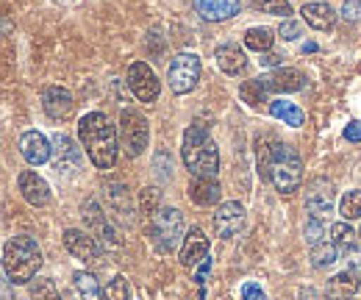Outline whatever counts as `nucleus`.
<instances>
[{"instance_id":"f257e3e1","label":"nucleus","mask_w":361,"mask_h":300,"mask_svg":"<svg viewBox=\"0 0 361 300\" xmlns=\"http://www.w3.org/2000/svg\"><path fill=\"white\" fill-rule=\"evenodd\" d=\"M78 139L87 148V156L92 159V164L97 170H111L120 153L117 145V131L109 123V117L103 112H90L81 117L78 123Z\"/></svg>"},{"instance_id":"f03ea898","label":"nucleus","mask_w":361,"mask_h":300,"mask_svg":"<svg viewBox=\"0 0 361 300\" xmlns=\"http://www.w3.org/2000/svg\"><path fill=\"white\" fill-rule=\"evenodd\" d=\"M180 156H183L186 170L192 172L195 178H217L220 153H217V145L212 142L209 128H206L203 123H195V126L186 128Z\"/></svg>"},{"instance_id":"7ed1b4c3","label":"nucleus","mask_w":361,"mask_h":300,"mask_svg":"<svg viewBox=\"0 0 361 300\" xmlns=\"http://www.w3.org/2000/svg\"><path fill=\"white\" fill-rule=\"evenodd\" d=\"M42 267V251L34 236H11L3 245V275L11 284H28Z\"/></svg>"},{"instance_id":"20e7f679","label":"nucleus","mask_w":361,"mask_h":300,"mask_svg":"<svg viewBox=\"0 0 361 300\" xmlns=\"http://www.w3.org/2000/svg\"><path fill=\"white\" fill-rule=\"evenodd\" d=\"M303 178V162L298 148L286 145V142H275L272 145V184L278 186V192L292 195L298 192Z\"/></svg>"},{"instance_id":"39448f33","label":"nucleus","mask_w":361,"mask_h":300,"mask_svg":"<svg viewBox=\"0 0 361 300\" xmlns=\"http://www.w3.org/2000/svg\"><path fill=\"white\" fill-rule=\"evenodd\" d=\"M150 234H153V242L161 253H173L180 245V239H186L183 236V215L178 209L161 206L150 217Z\"/></svg>"},{"instance_id":"423d86ee","label":"nucleus","mask_w":361,"mask_h":300,"mask_svg":"<svg viewBox=\"0 0 361 300\" xmlns=\"http://www.w3.org/2000/svg\"><path fill=\"white\" fill-rule=\"evenodd\" d=\"M167 81L176 95L192 92L200 81V56L197 53H178L167 67Z\"/></svg>"},{"instance_id":"0eeeda50","label":"nucleus","mask_w":361,"mask_h":300,"mask_svg":"<svg viewBox=\"0 0 361 300\" xmlns=\"http://www.w3.org/2000/svg\"><path fill=\"white\" fill-rule=\"evenodd\" d=\"M120 136H123V148L128 156H142L145 148H147V139H150V128H147V120L142 117V112L136 109H123L120 114Z\"/></svg>"},{"instance_id":"6e6552de","label":"nucleus","mask_w":361,"mask_h":300,"mask_svg":"<svg viewBox=\"0 0 361 300\" xmlns=\"http://www.w3.org/2000/svg\"><path fill=\"white\" fill-rule=\"evenodd\" d=\"M128 86L136 95V100H142V103H153L161 92V81L156 78L153 67L145 64V61H134L128 67Z\"/></svg>"},{"instance_id":"1a4fd4ad","label":"nucleus","mask_w":361,"mask_h":300,"mask_svg":"<svg viewBox=\"0 0 361 300\" xmlns=\"http://www.w3.org/2000/svg\"><path fill=\"white\" fill-rule=\"evenodd\" d=\"M50 145H53V162H56V172L73 175L75 170H81V150L75 148V142H73L67 133H53Z\"/></svg>"},{"instance_id":"9d476101","label":"nucleus","mask_w":361,"mask_h":300,"mask_svg":"<svg viewBox=\"0 0 361 300\" xmlns=\"http://www.w3.org/2000/svg\"><path fill=\"white\" fill-rule=\"evenodd\" d=\"M242 225H245V206L242 203L226 200V203L217 206V212H214V231H217V236L231 239V236H236L242 231Z\"/></svg>"},{"instance_id":"9b49d317","label":"nucleus","mask_w":361,"mask_h":300,"mask_svg":"<svg viewBox=\"0 0 361 300\" xmlns=\"http://www.w3.org/2000/svg\"><path fill=\"white\" fill-rule=\"evenodd\" d=\"M306 209H309V215L314 217V220H322V217L331 215V209H334V184L331 181L317 178V181L309 184V189H306Z\"/></svg>"},{"instance_id":"f8f14e48","label":"nucleus","mask_w":361,"mask_h":300,"mask_svg":"<svg viewBox=\"0 0 361 300\" xmlns=\"http://www.w3.org/2000/svg\"><path fill=\"white\" fill-rule=\"evenodd\" d=\"M17 189L31 206H47L50 203V186L42 175L34 170H23L17 175Z\"/></svg>"},{"instance_id":"ddd939ff","label":"nucleus","mask_w":361,"mask_h":300,"mask_svg":"<svg viewBox=\"0 0 361 300\" xmlns=\"http://www.w3.org/2000/svg\"><path fill=\"white\" fill-rule=\"evenodd\" d=\"M20 153H23V159H25L28 164L39 167V164H45L47 159L53 156V145L47 142L39 131H25V133L20 136Z\"/></svg>"},{"instance_id":"4468645a","label":"nucleus","mask_w":361,"mask_h":300,"mask_svg":"<svg viewBox=\"0 0 361 300\" xmlns=\"http://www.w3.org/2000/svg\"><path fill=\"white\" fill-rule=\"evenodd\" d=\"M206 258H209V236L195 225V228L186 231V239H183V248H180V264L183 267H197Z\"/></svg>"},{"instance_id":"2eb2a0df","label":"nucleus","mask_w":361,"mask_h":300,"mask_svg":"<svg viewBox=\"0 0 361 300\" xmlns=\"http://www.w3.org/2000/svg\"><path fill=\"white\" fill-rule=\"evenodd\" d=\"M84 212H87V222H90L92 228H94V234H97V239L106 245V248H120V239H117V231L111 228V222H109V217L103 215V209H100V203L97 200H87V206H84Z\"/></svg>"},{"instance_id":"dca6fc26","label":"nucleus","mask_w":361,"mask_h":300,"mask_svg":"<svg viewBox=\"0 0 361 300\" xmlns=\"http://www.w3.org/2000/svg\"><path fill=\"white\" fill-rule=\"evenodd\" d=\"M42 106L50 120H67L73 114V95L64 86H50L42 95Z\"/></svg>"},{"instance_id":"f3484780","label":"nucleus","mask_w":361,"mask_h":300,"mask_svg":"<svg viewBox=\"0 0 361 300\" xmlns=\"http://www.w3.org/2000/svg\"><path fill=\"white\" fill-rule=\"evenodd\" d=\"M195 8L209 23H223L239 14L242 0H195Z\"/></svg>"},{"instance_id":"a211bd4d","label":"nucleus","mask_w":361,"mask_h":300,"mask_svg":"<svg viewBox=\"0 0 361 300\" xmlns=\"http://www.w3.org/2000/svg\"><path fill=\"white\" fill-rule=\"evenodd\" d=\"M64 248L75 258H81V261H92L97 256V242L87 231H78V228H67L64 231Z\"/></svg>"},{"instance_id":"6ab92c4d","label":"nucleus","mask_w":361,"mask_h":300,"mask_svg":"<svg viewBox=\"0 0 361 300\" xmlns=\"http://www.w3.org/2000/svg\"><path fill=\"white\" fill-rule=\"evenodd\" d=\"M189 200L197 206H217L220 203V184L217 178H195L189 184Z\"/></svg>"},{"instance_id":"aec40b11","label":"nucleus","mask_w":361,"mask_h":300,"mask_svg":"<svg viewBox=\"0 0 361 300\" xmlns=\"http://www.w3.org/2000/svg\"><path fill=\"white\" fill-rule=\"evenodd\" d=\"M262 84L267 86V92H298L303 89V76L292 67H281L270 76H262Z\"/></svg>"},{"instance_id":"412c9836","label":"nucleus","mask_w":361,"mask_h":300,"mask_svg":"<svg viewBox=\"0 0 361 300\" xmlns=\"http://www.w3.org/2000/svg\"><path fill=\"white\" fill-rule=\"evenodd\" d=\"M106 198L111 200V206H114V212L120 215V220H126L128 225L134 222V209H131V200H128V186L126 184H120V181H106Z\"/></svg>"},{"instance_id":"4be33fe9","label":"nucleus","mask_w":361,"mask_h":300,"mask_svg":"<svg viewBox=\"0 0 361 300\" xmlns=\"http://www.w3.org/2000/svg\"><path fill=\"white\" fill-rule=\"evenodd\" d=\"M214 59H217V67L228 73V76H236V73H242L245 67H247V59H245V53H242V47H236V44H220L217 47V53H214Z\"/></svg>"},{"instance_id":"5701e85b","label":"nucleus","mask_w":361,"mask_h":300,"mask_svg":"<svg viewBox=\"0 0 361 300\" xmlns=\"http://www.w3.org/2000/svg\"><path fill=\"white\" fill-rule=\"evenodd\" d=\"M303 20L317 31H331L334 23H336V14L328 3H306L303 6Z\"/></svg>"},{"instance_id":"b1692460","label":"nucleus","mask_w":361,"mask_h":300,"mask_svg":"<svg viewBox=\"0 0 361 300\" xmlns=\"http://www.w3.org/2000/svg\"><path fill=\"white\" fill-rule=\"evenodd\" d=\"M270 114L272 117H278V120H283L286 126H292V128H300L303 123H306V114H303V109L298 106V103H289V100H270Z\"/></svg>"},{"instance_id":"393cba45","label":"nucleus","mask_w":361,"mask_h":300,"mask_svg":"<svg viewBox=\"0 0 361 300\" xmlns=\"http://www.w3.org/2000/svg\"><path fill=\"white\" fill-rule=\"evenodd\" d=\"M239 97H242L247 106H253V109H259V106L270 103V92H267V86L262 84V78L245 81V84L239 86Z\"/></svg>"},{"instance_id":"a878e982","label":"nucleus","mask_w":361,"mask_h":300,"mask_svg":"<svg viewBox=\"0 0 361 300\" xmlns=\"http://www.w3.org/2000/svg\"><path fill=\"white\" fill-rule=\"evenodd\" d=\"M73 284H75L81 300H103V289H100V284H97V278L92 272H75Z\"/></svg>"},{"instance_id":"bb28decb","label":"nucleus","mask_w":361,"mask_h":300,"mask_svg":"<svg viewBox=\"0 0 361 300\" xmlns=\"http://www.w3.org/2000/svg\"><path fill=\"white\" fill-rule=\"evenodd\" d=\"M272 42H275V34H272L270 28H247L245 31V44L250 47V50H256V53H270Z\"/></svg>"},{"instance_id":"cd10ccee","label":"nucleus","mask_w":361,"mask_h":300,"mask_svg":"<svg viewBox=\"0 0 361 300\" xmlns=\"http://www.w3.org/2000/svg\"><path fill=\"white\" fill-rule=\"evenodd\" d=\"M356 289H359V272H356V270H345V272H339V275L331 281V295L342 292V298H350Z\"/></svg>"},{"instance_id":"c85d7f7f","label":"nucleus","mask_w":361,"mask_h":300,"mask_svg":"<svg viewBox=\"0 0 361 300\" xmlns=\"http://www.w3.org/2000/svg\"><path fill=\"white\" fill-rule=\"evenodd\" d=\"M336 258H339L336 242H319V245H314V248H312V261H314L317 270H322V267H331Z\"/></svg>"},{"instance_id":"c756f323","label":"nucleus","mask_w":361,"mask_h":300,"mask_svg":"<svg viewBox=\"0 0 361 300\" xmlns=\"http://www.w3.org/2000/svg\"><path fill=\"white\" fill-rule=\"evenodd\" d=\"M339 215L345 217V222L348 220H359L361 217V192H348L342 200H339Z\"/></svg>"},{"instance_id":"7c9ffc66","label":"nucleus","mask_w":361,"mask_h":300,"mask_svg":"<svg viewBox=\"0 0 361 300\" xmlns=\"http://www.w3.org/2000/svg\"><path fill=\"white\" fill-rule=\"evenodd\" d=\"M256 8H262L264 14H272V17H283V20H292V6L286 0H250Z\"/></svg>"},{"instance_id":"2f4dec72","label":"nucleus","mask_w":361,"mask_h":300,"mask_svg":"<svg viewBox=\"0 0 361 300\" xmlns=\"http://www.w3.org/2000/svg\"><path fill=\"white\" fill-rule=\"evenodd\" d=\"M31 298L34 300H61L59 298L56 284H53L50 278H37V281L31 284Z\"/></svg>"},{"instance_id":"473e14b6","label":"nucleus","mask_w":361,"mask_h":300,"mask_svg":"<svg viewBox=\"0 0 361 300\" xmlns=\"http://www.w3.org/2000/svg\"><path fill=\"white\" fill-rule=\"evenodd\" d=\"M159 198H161V192L159 189H142V195H139V209H142V215H147V217H153L161 206H159Z\"/></svg>"},{"instance_id":"72a5a7b5","label":"nucleus","mask_w":361,"mask_h":300,"mask_svg":"<svg viewBox=\"0 0 361 300\" xmlns=\"http://www.w3.org/2000/svg\"><path fill=\"white\" fill-rule=\"evenodd\" d=\"M103 298L106 300H128V281H126V275L111 278V284L103 289Z\"/></svg>"},{"instance_id":"f704fd0d","label":"nucleus","mask_w":361,"mask_h":300,"mask_svg":"<svg viewBox=\"0 0 361 300\" xmlns=\"http://www.w3.org/2000/svg\"><path fill=\"white\" fill-rule=\"evenodd\" d=\"M322 236H325V225H322V220L309 217V222H306V242L314 248V245L322 242Z\"/></svg>"},{"instance_id":"c9c22d12","label":"nucleus","mask_w":361,"mask_h":300,"mask_svg":"<svg viewBox=\"0 0 361 300\" xmlns=\"http://www.w3.org/2000/svg\"><path fill=\"white\" fill-rule=\"evenodd\" d=\"M350 239H353V228H350L348 222L331 225V242H336V245H350Z\"/></svg>"},{"instance_id":"e433bc0d","label":"nucleus","mask_w":361,"mask_h":300,"mask_svg":"<svg viewBox=\"0 0 361 300\" xmlns=\"http://www.w3.org/2000/svg\"><path fill=\"white\" fill-rule=\"evenodd\" d=\"M300 34H303V25H300L298 20H283V23H281V28H278V37H281V40H286V42L298 40Z\"/></svg>"},{"instance_id":"4c0bfd02","label":"nucleus","mask_w":361,"mask_h":300,"mask_svg":"<svg viewBox=\"0 0 361 300\" xmlns=\"http://www.w3.org/2000/svg\"><path fill=\"white\" fill-rule=\"evenodd\" d=\"M342 20H348V23H359L361 20L359 0H345V6H342Z\"/></svg>"},{"instance_id":"58836bf2","label":"nucleus","mask_w":361,"mask_h":300,"mask_svg":"<svg viewBox=\"0 0 361 300\" xmlns=\"http://www.w3.org/2000/svg\"><path fill=\"white\" fill-rule=\"evenodd\" d=\"M345 258H348L350 270H356L361 275V245H348V248H345Z\"/></svg>"},{"instance_id":"ea45409f","label":"nucleus","mask_w":361,"mask_h":300,"mask_svg":"<svg viewBox=\"0 0 361 300\" xmlns=\"http://www.w3.org/2000/svg\"><path fill=\"white\" fill-rule=\"evenodd\" d=\"M242 298L245 300H264V289L259 284H245L242 287Z\"/></svg>"},{"instance_id":"a19ab883","label":"nucleus","mask_w":361,"mask_h":300,"mask_svg":"<svg viewBox=\"0 0 361 300\" xmlns=\"http://www.w3.org/2000/svg\"><path fill=\"white\" fill-rule=\"evenodd\" d=\"M345 139H348V142H361V123L359 120L348 123V128H345Z\"/></svg>"},{"instance_id":"79ce46f5","label":"nucleus","mask_w":361,"mask_h":300,"mask_svg":"<svg viewBox=\"0 0 361 300\" xmlns=\"http://www.w3.org/2000/svg\"><path fill=\"white\" fill-rule=\"evenodd\" d=\"M259 64H262V67H275V70H281V56H275V53H264V56L259 59Z\"/></svg>"},{"instance_id":"37998d69","label":"nucleus","mask_w":361,"mask_h":300,"mask_svg":"<svg viewBox=\"0 0 361 300\" xmlns=\"http://www.w3.org/2000/svg\"><path fill=\"white\" fill-rule=\"evenodd\" d=\"M209 270H212V261L206 258V261L200 264V270H197V284H206V275H209Z\"/></svg>"},{"instance_id":"c03bdc74","label":"nucleus","mask_w":361,"mask_h":300,"mask_svg":"<svg viewBox=\"0 0 361 300\" xmlns=\"http://www.w3.org/2000/svg\"><path fill=\"white\" fill-rule=\"evenodd\" d=\"M303 50H306V53H314L317 44H314V42H306V44H303Z\"/></svg>"}]
</instances>
